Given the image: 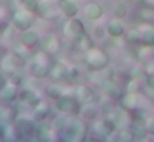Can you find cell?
<instances>
[{"label":"cell","instance_id":"cell-9","mask_svg":"<svg viewBox=\"0 0 154 142\" xmlns=\"http://www.w3.org/2000/svg\"><path fill=\"white\" fill-rule=\"evenodd\" d=\"M58 10L61 12V15L65 18H73L78 15V5L76 0H60L58 3Z\"/></svg>","mask_w":154,"mask_h":142},{"label":"cell","instance_id":"cell-19","mask_svg":"<svg viewBox=\"0 0 154 142\" xmlns=\"http://www.w3.org/2000/svg\"><path fill=\"white\" fill-rule=\"evenodd\" d=\"M58 50H60V46H58L57 36H48L47 45L43 46V51H47L48 55H55V53H58Z\"/></svg>","mask_w":154,"mask_h":142},{"label":"cell","instance_id":"cell-12","mask_svg":"<svg viewBox=\"0 0 154 142\" xmlns=\"http://www.w3.org/2000/svg\"><path fill=\"white\" fill-rule=\"evenodd\" d=\"M18 99H20L22 102H25V104L32 106V107H35V106L38 104V102H42V99L38 98V94L33 91V89H20V92H18Z\"/></svg>","mask_w":154,"mask_h":142},{"label":"cell","instance_id":"cell-24","mask_svg":"<svg viewBox=\"0 0 154 142\" xmlns=\"http://www.w3.org/2000/svg\"><path fill=\"white\" fill-rule=\"evenodd\" d=\"M146 83H147V86H149V88L154 91V73H149V74H147Z\"/></svg>","mask_w":154,"mask_h":142},{"label":"cell","instance_id":"cell-1","mask_svg":"<svg viewBox=\"0 0 154 142\" xmlns=\"http://www.w3.org/2000/svg\"><path fill=\"white\" fill-rule=\"evenodd\" d=\"M85 63H86L88 69H91V71H101L109 65V56L98 46H91V48L86 50Z\"/></svg>","mask_w":154,"mask_h":142},{"label":"cell","instance_id":"cell-18","mask_svg":"<svg viewBox=\"0 0 154 142\" xmlns=\"http://www.w3.org/2000/svg\"><path fill=\"white\" fill-rule=\"evenodd\" d=\"M81 116L86 119H94L98 116V107L94 102H91V104H83V107H81Z\"/></svg>","mask_w":154,"mask_h":142},{"label":"cell","instance_id":"cell-21","mask_svg":"<svg viewBox=\"0 0 154 142\" xmlns=\"http://www.w3.org/2000/svg\"><path fill=\"white\" fill-rule=\"evenodd\" d=\"M22 5H23V8L28 10V12L37 13L38 7H40V2H38V0H23V2H22Z\"/></svg>","mask_w":154,"mask_h":142},{"label":"cell","instance_id":"cell-27","mask_svg":"<svg viewBox=\"0 0 154 142\" xmlns=\"http://www.w3.org/2000/svg\"><path fill=\"white\" fill-rule=\"evenodd\" d=\"M133 3H136V5H144L146 3V0H131Z\"/></svg>","mask_w":154,"mask_h":142},{"label":"cell","instance_id":"cell-8","mask_svg":"<svg viewBox=\"0 0 154 142\" xmlns=\"http://www.w3.org/2000/svg\"><path fill=\"white\" fill-rule=\"evenodd\" d=\"M18 92H20L18 84H15V83H12V81H7L4 88L0 89V98L4 99L5 102H12L14 99L18 98Z\"/></svg>","mask_w":154,"mask_h":142},{"label":"cell","instance_id":"cell-26","mask_svg":"<svg viewBox=\"0 0 154 142\" xmlns=\"http://www.w3.org/2000/svg\"><path fill=\"white\" fill-rule=\"evenodd\" d=\"M83 142H101V140H100L98 137H86Z\"/></svg>","mask_w":154,"mask_h":142},{"label":"cell","instance_id":"cell-13","mask_svg":"<svg viewBox=\"0 0 154 142\" xmlns=\"http://www.w3.org/2000/svg\"><path fill=\"white\" fill-rule=\"evenodd\" d=\"M15 129H17L18 135H32L35 131H37V125H35L33 121L22 119V121H17V124H15Z\"/></svg>","mask_w":154,"mask_h":142},{"label":"cell","instance_id":"cell-30","mask_svg":"<svg viewBox=\"0 0 154 142\" xmlns=\"http://www.w3.org/2000/svg\"><path fill=\"white\" fill-rule=\"evenodd\" d=\"M47 2H50V0H47Z\"/></svg>","mask_w":154,"mask_h":142},{"label":"cell","instance_id":"cell-22","mask_svg":"<svg viewBox=\"0 0 154 142\" xmlns=\"http://www.w3.org/2000/svg\"><path fill=\"white\" fill-rule=\"evenodd\" d=\"M126 13H128L126 5H123V3L114 5V17H116V18H124V15H126Z\"/></svg>","mask_w":154,"mask_h":142},{"label":"cell","instance_id":"cell-5","mask_svg":"<svg viewBox=\"0 0 154 142\" xmlns=\"http://www.w3.org/2000/svg\"><path fill=\"white\" fill-rule=\"evenodd\" d=\"M137 35H139V46L154 48V23L143 22L137 28Z\"/></svg>","mask_w":154,"mask_h":142},{"label":"cell","instance_id":"cell-6","mask_svg":"<svg viewBox=\"0 0 154 142\" xmlns=\"http://www.w3.org/2000/svg\"><path fill=\"white\" fill-rule=\"evenodd\" d=\"M75 94H76V99L81 102V104H91V102L96 101V94H94V91L90 88L88 84H80L76 86V89H75Z\"/></svg>","mask_w":154,"mask_h":142},{"label":"cell","instance_id":"cell-15","mask_svg":"<svg viewBox=\"0 0 154 142\" xmlns=\"http://www.w3.org/2000/svg\"><path fill=\"white\" fill-rule=\"evenodd\" d=\"M96 131L100 132L101 135H111L114 131H116V124H114V121H113V119L104 117V119H101V121L98 122Z\"/></svg>","mask_w":154,"mask_h":142},{"label":"cell","instance_id":"cell-23","mask_svg":"<svg viewBox=\"0 0 154 142\" xmlns=\"http://www.w3.org/2000/svg\"><path fill=\"white\" fill-rule=\"evenodd\" d=\"M144 127H146V131L149 132V134L154 135V116H151V117L147 119L146 124H144Z\"/></svg>","mask_w":154,"mask_h":142},{"label":"cell","instance_id":"cell-10","mask_svg":"<svg viewBox=\"0 0 154 142\" xmlns=\"http://www.w3.org/2000/svg\"><path fill=\"white\" fill-rule=\"evenodd\" d=\"M83 13H85V17H86L88 20L96 22V20L101 18V15H103V7H101L100 3H96V2H88L86 5H85V8H83Z\"/></svg>","mask_w":154,"mask_h":142},{"label":"cell","instance_id":"cell-16","mask_svg":"<svg viewBox=\"0 0 154 142\" xmlns=\"http://www.w3.org/2000/svg\"><path fill=\"white\" fill-rule=\"evenodd\" d=\"M66 74H68V68H66V65H65V63L55 61L53 65L50 66V76H51V78L61 79V78H65Z\"/></svg>","mask_w":154,"mask_h":142},{"label":"cell","instance_id":"cell-14","mask_svg":"<svg viewBox=\"0 0 154 142\" xmlns=\"http://www.w3.org/2000/svg\"><path fill=\"white\" fill-rule=\"evenodd\" d=\"M119 104L124 111H134L137 107V94L136 92H128L126 96H121Z\"/></svg>","mask_w":154,"mask_h":142},{"label":"cell","instance_id":"cell-29","mask_svg":"<svg viewBox=\"0 0 154 142\" xmlns=\"http://www.w3.org/2000/svg\"><path fill=\"white\" fill-rule=\"evenodd\" d=\"M114 2H123V0H114Z\"/></svg>","mask_w":154,"mask_h":142},{"label":"cell","instance_id":"cell-11","mask_svg":"<svg viewBox=\"0 0 154 142\" xmlns=\"http://www.w3.org/2000/svg\"><path fill=\"white\" fill-rule=\"evenodd\" d=\"M20 41L25 48H37V46L40 45V36L37 35V32H33V30L30 28V30L22 32Z\"/></svg>","mask_w":154,"mask_h":142},{"label":"cell","instance_id":"cell-4","mask_svg":"<svg viewBox=\"0 0 154 142\" xmlns=\"http://www.w3.org/2000/svg\"><path fill=\"white\" fill-rule=\"evenodd\" d=\"M55 106L60 112H66V114H78L81 111V102L75 96H60Z\"/></svg>","mask_w":154,"mask_h":142},{"label":"cell","instance_id":"cell-20","mask_svg":"<svg viewBox=\"0 0 154 142\" xmlns=\"http://www.w3.org/2000/svg\"><path fill=\"white\" fill-rule=\"evenodd\" d=\"M139 15H141V18H143V22L154 23V7H151V5H144L143 8H141Z\"/></svg>","mask_w":154,"mask_h":142},{"label":"cell","instance_id":"cell-31","mask_svg":"<svg viewBox=\"0 0 154 142\" xmlns=\"http://www.w3.org/2000/svg\"><path fill=\"white\" fill-rule=\"evenodd\" d=\"M152 102H154V99H152Z\"/></svg>","mask_w":154,"mask_h":142},{"label":"cell","instance_id":"cell-28","mask_svg":"<svg viewBox=\"0 0 154 142\" xmlns=\"http://www.w3.org/2000/svg\"><path fill=\"white\" fill-rule=\"evenodd\" d=\"M146 3H147V5H151V7H154V0H146Z\"/></svg>","mask_w":154,"mask_h":142},{"label":"cell","instance_id":"cell-2","mask_svg":"<svg viewBox=\"0 0 154 142\" xmlns=\"http://www.w3.org/2000/svg\"><path fill=\"white\" fill-rule=\"evenodd\" d=\"M35 23V18H33V13L28 12V10L22 8V10H17V12L12 15V25L18 30V32H25V30H30Z\"/></svg>","mask_w":154,"mask_h":142},{"label":"cell","instance_id":"cell-25","mask_svg":"<svg viewBox=\"0 0 154 142\" xmlns=\"http://www.w3.org/2000/svg\"><path fill=\"white\" fill-rule=\"evenodd\" d=\"M94 32H96V33H94L96 36H101V38H103L104 33H106V28H103V26H96V28H94Z\"/></svg>","mask_w":154,"mask_h":142},{"label":"cell","instance_id":"cell-17","mask_svg":"<svg viewBox=\"0 0 154 142\" xmlns=\"http://www.w3.org/2000/svg\"><path fill=\"white\" fill-rule=\"evenodd\" d=\"M48 116H50V107H48V104H45L43 101L38 102V104L35 106V111H33L35 121H45Z\"/></svg>","mask_w":154,"mask_h":142},{"label":"cell","instance_id":"cell-3","mask_svg":"<svg viewBox=\"0 0 154 142\" xmlns=\"http://www.w3.org/2000/svg\"><path fill=\"white\" fill-rule=\"evenodd\" d=\"M86 30H85V23L81 22L80 18L73 17V18H68L66 23L63 25V33L71 40H80L86 35Z\"/></svg>","mask_w":154,"mask_h":142},{"label":"cell","instance_id":"cell-7","mask_svg":"<svg viewBox=\"0 0 154 142\" xmlns=\"http://www.w3.org/2000/svg\"><path fill=\"white\" fill-rule=\"evenodd\" d=\"M104 28H106L108 35L113 36V38H121V36L126 33V26H124V23L121 22L119 18H116V17H113V18L106 23Z\"/></svg>","mask_w":154,"mask_h":142}]
</instances>
